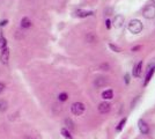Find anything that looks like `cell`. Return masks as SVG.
Returning a JSON list of instances; mask_svg holds the SVG:
<instances>
[{
    "label": "cell",
    "instance_id": "obj_1",
    "mask_svg": "<svg viewBox=\"0 0 155 139\" xmlns=\"http://www.w3.org/2000/svg\"><path fill=\"white\" fill-rule=\"evenodd\" d=\"M127 28H128V30L132 34H139V33H141L143 26H142L141 21H139V20H131L128 22V27Z\"/></svg>",
    "mask_w": 155,
    "mask_h": 139
},
{
    "label": "cell",
    "instance_id": "obj_2",
    "mask_svg": "<svg viewBox=\"0 0 155 139\" xmlns=\"http://www.w3.org/2000/svg\"><path fill=\"white\" fill-rule=\"evenodd\" d=\"M85 109H86V107H85V104L82 102H74L71 106V111L75 116H80L81 114H84Z\"/></svg>",
    "mask_w": 155,
    "mask_h": 139
},
{
    "label": "cell",
    "instance_id": "obj_3",
    "mask_svg": "<svg viewBox=\"0 0 155 139\" xmlns=\"http://www.w3.org/2000/svg\"><path fill=\"white\" fill-rule=\"evenodd\" d=\"M142 15L143 18L148 19V20H152L155 18V5H148L145 7L143 12H142Z\"/></svg>",
    "mask_w": 155,
    "mask_h": 139
},
{
    "label": "cell",
    "instance_id": "obj_4",
    "mask_svg": "<svg viewBox=\"0 0 155 139\" xmlns=\"http://www.w3.org/2000/svg\"><path fill=\"white\" fill-rule=\"evenodd\" d=\"M138 127H139V130H140V132H141L142 134H147V133L149 132L148 125H147V123H146L143 119H139V122H138Z\"/></svg>",
    "mask_w": 155,
    "mask_h": 139
},
{
    "label": "cell",
    "instance_id": "obj_5",
    "mask_svg": "<svg viewBox=\"0 0 155 139\" xmlns=\"http://www.w3.org/2000/svg\"><path fill=\"white\" fill-rule=\"evenodd\" d=\"M110 109H111V106L109 102H102L99 104V111L101 114H107L110 111Z\"/></svg>",
    "mask_w": 155,
    "mask_h": 139
},
{
    "label": "cell",
    "instance_id": "obj_6",
    "mask_svg": "<svg viewBox=\"0 0 155 139\" xmlns=\"http://www.w3.org/2000/svg\"><path fill=\"white\" fill-rule=\"evenodd\" d=\"M8 58H10V50H8V48H5V49H3L1 55H0V60H1L3 64H7Z\"/></svg>",
    "mask_w": 155,
    "mask_h": 139
},
{
    "label": "cell",
    "instance_id": "obj_7",
    "mask_svg": "<svg viewBox=\"0 0 155 139\" xmlns=\"http://www.w3.org/2000/svg\"><path fill=\"white\" fill-rule=\"evenodd\" d=\"M112 23H114V27H115V28H120V27L123 26V23H124V16H123V15H117V16H115Z\"/></svg>",
    "mask_w": 155,
    "mask_h": 139
},
{
    "label": "cell",
    "instance_id": "obj_8",
    "mask_svg": "<svg viewBox=\"0 0 155 139\" xmlns=\"http://www.w3.org/2000/svg\"><path fill=\"white\" fill-rule=\"evenodd\" d=\"M141 68H142V61L140 60V61H139L137 65H134V67H133L132 73H133L134 77H140V74H141Z\"/></svg>",
    "mask_w": 155,
    "mask_h": 139
},
{
    "label": "cell",
    "instance_id": "obj_9",
    "mask_svg": "<svg viewBox=\"0 0 155 139\" xmlns=\"http://www.w3.org/2000/svg\"><path fill=\"white\" fill-rule=\"evenodd\" d=\"M154 72H155V66L154 67H149L148 68V72H147V74H146V80H145V86L150 81V79H152V77H153V74H154Z\"/></svg>",
    "mask_w": 155,
    "mask_h": 139
},
{
    "label": "cell",
    "instance_id": "obj_10",
    "mask_svg": "<svg viewBox=\"0 0 155 139\" xmlns=\"http://www.w3.org/2000/svg\"><path fill=\"white\" fill-rule=\"evenodd\" d=\"M75 14L79 16V18H86V16H90L93 15V12L90 11H82V10H79V11H76Z\"/></svg>",
    "mask_w": 155,
    "mask_h": 139
},
{
    "label": "cell",
    "instance_id": "obj_11",
    "mask_svg": "<svg viewBox=\"0 0 155 139\" xmlns=\"http://www.w3.org/2000/svg\"><path fill=\"white\" fill-rule=\"evenodd\" d=\"M105 84H107V79L103 78V77H100V78H97V79L94 81V85H95L96 87H102V86H104Z\"/></svg>",
    "mask_w": 155,
    "mask_h": 139
},
{
    "label": "cell",
    "instance_id": "obj_12",
    "mask_svg": "<svg viewBox=\"0 0 155 139\" xmlns=\"http://www.w3.org/2000/svg\"><path fill=\"white\" fill-rule=\"evenodd\" d=\"M102 97H103L104 100H111V99L114 97V92H112L111 89H107V91H104V92L102 93Z\"/></svg>",
    "mask_w": 155,
    "mask_h": 139
},
{
    "label": "cell",
    "instance_id": "obj_13",
    "mask_svg": "<svg viewBox=\"0 0 155 139\" xmlns=\"http://www.w3.org/2000/svg\"><path fill=\"white\" fill-rule=\"evenodd\" d=\"M21 27L22 28H30L31 27V21L29 18H23L21 20Z\"/></svg>",
    "mask_w": 155,
    "mask_h": 139
},
{
    "label": "cell",
    "instance_id": "obj_14",
    "mask_svg": "<svg viewBox=\"0 0 155 139\" xmlns=\"http://www.w3.org/2000/svg\"><path fill=\"white\" fill-rule=\"evenodd\" d=\"M7 108H8L7 101H6V100H0V111L4 112V111L7 110Z\"/></svg>",
    "mask_w": 155,
    "mask_h": 139
},
{
    "label": "cell",
    "instance_id": "obj_15",
    "mask_svg": "<svg viewBox=\"0 0 155 139\" xmlns=\"http://www.w3.org/2000/svg\"><path fill=\"white\" fill-rule=\"evenodd\" d=\"M65 125H66V129L67 130H73L74 129V123L71 118H66L65 119Z\"/></svg>",
    "mask_w": 155,
    "mask_h": 139
},
{
    "label": "cell",
    "instance_id": "obj_16",
    "mask_svg": "<svg viewBox=\"0 0 155 139\" xmlns=\"http://www.w3.org/2000/svg\"><path fill=\"white\" fill-rule=\"evenodd\" d=\"M61 134H63V136H64V138H66V139H73V137H72V134H71L69 130H67L66 127L61 129Z\"/></svg>",
    "mask_w": 155,
    "mask_h": 139
},
{
    "label": "cell",
    "instance_id": "obj_17",
    "mask_svg": "<svg viewBox=\"0 0 155 139\" xmlns=\"http://www.w3.org/2000/svg\"><path fill=\"white\" fill-rule=\"evenodd\" d=\"M86 38H87V41H88V42H90V43H93V42H95V41H96V36H95L93 33H89V34L87 35V37H86Z\"/></svg>",
    "mask_w": 155,
    "mask_h": 139
},
{
    "label": "cell",
    "instance_id": "obj_18",
    "mask_svg": "<svg viewBox=\"0 0 155 139\" xmlns=\"http://www.w3.org/2000/svg\"><path fill=\"white\" fill-rule=\"evenodd\" d=\"M126 121H127L126 118H123V119H122V121L119 122V124H118V126L116 127V130H117V131H120V130H122V129L124 127V125L126 124Z\"/></svg>",
    "mask_w": 155,
    "mask_h": 139
},
{
    "label": "cell",
    "instance_id": "obj_19",
    "mask_svg": "<svg viewBox=\"0 0 155 139\" xmlns=\"http://www.w3.org/2000/svg\"><path fill=\"white\" fill-rule=\"evenodd\" d=\"M58 99H59V101L64 102V101H66V100L68 99V94H67V93H60L59 96H58Z\"/></svg>",
    "mask_w": 155,
    "mask_h": 139
},
{
    "label": "cell",
    "instance_id": "obj_20",
    "mask_svg": "<svg viewBox=\"0 0 155 139\" xmlns=\"http://www.w3.org/2000/svg\"><path fill=\"white\" fill-rule=\"evenodd\" d=\"M6 44H7L6 38L0 37V49H5V48H6Z\"/></svg>",
    "mask_w": 155,
    "mask_h": 139
},
{
    "label": "cell",
    "instance_id": "obj_21",
    "mask_svg": "<svg viewBox=\"0 0 155 139\" xmlns=\"http://www.w3.org/2000/svg\"><path fill=\"white\" fill-rule=\"evenodd\" d=\"M109 46H110V49H111V50H114L115 52H119V51H120V49H119L118 46H116V45H114V44H111V43L109 44Z\"/></svg>",
    "mask_w": 155,
    "mask_h": 139
},
{
    "label": "cell",
    "instance_id": "obj_22",
    "mask_svg": "<svg viewBox=\"0 0 155 139\" xmlns=\"http://www.w3.org/2000/svg\"><path fill=\"white\" fill-rule=\"evenodd\" d=\"M4 89H5V85H4L3 82H0V94L4 92Z\"/></svg>",
    "mask_w": 155,
    "mask_h": 139
},
{
    "label": "cell",
    "instance_id": "obj_23",
    "mask_svg": "<svg viewBox=\"0 0 155 139\" xmlns=\"http://www.w3.org/2000/svg\"><path fill=\"white\" fill-rule=\"evenodd\" d=\"M105 26H107V28H108V29H110V28H111V22H110V20H107V21H105Z\"/></svg>",
    "mask_w": 155,
    "mask_h": 139
},
{
    "label": "cell",
    "instance_id": "obj_24",
    "mask_svg": "<svg viewBox=\"0 0 155 139\" xmlns=\"http://www.w3.org/2000/svg\"><path fill=\"white\" fill-rule=\"evenodd\" d=\"M124 78H125V84H130V74H126Z\"/></svg>",
    "mask_w": 155,
    "mask_h": 139
},
{
    "label": "cell",
    "instance_id": "obj_25",
    "mask_svg": "<svg viewBox=\"0 0 155 139\" xmlns=\"http://www.w3.org/2000/svg\"><path fill=\"white\" fill-rule=\"evenodd\" d=\"M140 48H141V46H139V45H138V46H134V48H132V51H133V52H135V51H138Z\"/></svg>",
    "mask_w": 155,
    "mask_h": 139
},
{
    "label": "cell",
    "instance_id": "obj_26",
    "mask_svg": "<svg viewBox=\"0 0 155 139\" xmlns=\"http://www.w3.org/2000/svg\"><path fill=\"white\" fill-rule=\"evenodd\" d=\"M7 22H8L7 20H5V21H1V22H0V26H6V25H7Z\"/></svg>",
    "mask_w": 155,
    "mask_h": 139
},
{
    "label": "cell",
    "instance_id": "obj_27",
    "mask_svg": "<svg viewBox=\"0 0 155 139\" xmlns=\"http://www.w3.org/2000/svg\"><path fill=\"white\" fill-rule=\"evenodd\" d=\"M26 139H33V138H28V137H27V138H26Z\"/></svg>",
    "mask_w": 155,
    "mask_h": 139
},
{
    "label": "cell",
    "instance_id": "obj_28",
    "mask_svg": "<svg viewBox=\"0 0 155 139\" xmlns=\"http://www.w3.org/2000/svg\"><path fill=\"white\" fill-rule=\"evenodd\" d=\"M153 3H154V4H155V0H153Z\"/></svg>",
    "mask_w": 155,
    "mask_h": 139
}]
</instances>
